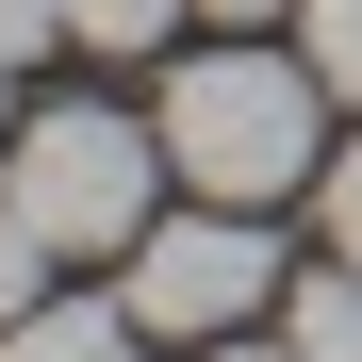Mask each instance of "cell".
I'll return each instance as SVG.
<instances>
[{
    "mask_svg": "<svg viewBox=\"0 0 362 362\" xmlns=\"http://www.w3.org/2000/svg\"><path fill=\"white\" fill-rule=\"evenodd\" d=\"M181 17H198V0H66V33H83V49H165Z\"/></svg>",
    "mask_w": 362,
    "mask_h": 362,
    "instance_id": "8",
    "label": "cell"
},
{
    "mask_svg": "<svg viewBox=\"0 0 362 362\" xmlns=\"http://www.w3.org/2000/svg\"><path fill=\"white\" fill-rule=\"evenodd\" d=\"M0 181H17V214L49 230L66 264H132L148 247V181H165V132H132V115H17V148H0Z\"/></svg>",
    "mask_w": 362,
    "mask_h": 362,
    "instance_id": "2",
    "label": "cell"
},
{
    "mask_svg": "<svg viewBox=\"0 0 362 362\" xmlns=\"http://www.w3.org/2000/svg\"><path fill=\"white\" fill-rule=\"evenodd\" d=\"M313 115H329V83H313V49H264V33H214L198 66H165V181L181 198H230V214H264V198H296L313 181Z\"/></svg>",
    "mask_w": 362,
    "mask_h": 362,
    "instance_id": "1",
    "label": "cell"
},
{
    "mask_svg": "<svg viewBox=\"0 0 362 362\" xmlns=\"http://www.w3.org/2000/svg\"><path fill=\"white\" fill-rule=\"evenodd\" d=\"M49 264H66V247H49V230L17 214V181H0V329H17L33 296H49Z\"/></svg>",
    "mask_w": 362,
    "mask_h": 362,
    "instance_id": "7",
    "label": "cell"
},
{
    "mask_svg": "<svg viewBox=\"0 0 362 362\" xmlns=\"http://www.w3.org/2000/svg\"><path fill=\"white\" fill-rule=\"evenodd\" d=\"M313 230H329V264H362V132L313 165Z\"/></svg>",
    "mask_w": 362,
    "mask_h": 362,
    "instance_id": "9",
    "label": "cell"
},
{
    "mask_svg": "<svg viewBox=\"0 0 362 362\" xmlns=\"http://www.w3.org/2000/svg\"><path fill=\"white\" fill-rule=\"evenodd\" d=\"M0 148H17V66H0Z\"/></svg>",
    "mask_w": 362,
    "mask_h": 362,
    "instance_id": "13",
    "label": "cell"
},
{
    "mask_svg": "<svg viewBox=\"0 0 362 362\" xmlns=\"http://www.w3.org/2000/svg\"><path fill=\"white\" fill-rule=\"evenodd\" d=\"M198 17H214V33H264V17H296V0H198Z\"/></svg>",
    "mask_w": 362,
    "mask_h": 362,
    "instance_id": "11",
    "label": "cell"
},
{
    "mask_svg": "<svg viewBox=\"0 0 362 362\" xmlns=\"http://www.w3.org/2000/svg\"><path fill=\"white\" fill-rule=\"evenodd\" d=\"M132 329H165V346H214V329H247V313H280V247H264V214H230V198H181V214H148V247H132Z\"/></svg>",
    "mask_w": 362,
    "mask_h": 362,
    "instance_id": "3",
    "label": "cell"
},
{
    "mask_svg": "<svg viewBox=\"0 0 362 362\" xmlns=\"http://www.w3.org/2000/svg\"><path fill=\"white\" fill-rule=\"evenodd\" d=\"M181 362H296V346H247V329H214V346H181Z\"/></svg>",
    "mask_w": 362,
    "mask_h": 362,
    "instance_id": "12",
    "label": "cell"
},
{
    "mask_svg": "<svg viewBox=\"0 0 362 362\" xmlns=\"http://www.w3.org/2000/svg\"><path fill=\"white\" fill-rule=\"evenodd\" d=\"M296 49H313V83L362 115V0H296Z\"/></svg>",
    "mask_w": 362,
    "mask_h": 362,
    "instance_id": "6",
    "label": "cell"
},
{
    "mask_svg": "<svg viewBox=\"0 0 362 362\" xmlns=\"http://www.w3.org/2000/svg\"><path fill=\"white\" fill-rule=\"evenodd\" d=\"M33 49H66V0H0V66H33Z\"/></svg>",
    "mask_w": 362,
    "mask_h": 362,
    "instance_id": "10",
    "label": "cell"
},
{
    "mask_svg": "<svg viewBox=\"0 0 362 362\" xmlns=\"http://www.w3.org/2000/svg\"><path fill=\"white\" fill-rule=\"evenodd\" d=\"M0 362H148V329H132V296H33L0 329Z\"/></svg>",
    "mask_w": 362,
    "mask_h": 362,
    "instance_id": "4",
    "label": "cell"
},
{
    "mask_svg": "<svg viewBox=\"0 0 362 362\" xmlns=\"http://www.w3.org/2000/svg\"><path fill=\"white\" fill-rule=\"evenodd\" d=\"M280 346H296V362H362V264L280 280Z\"/></svg>",
    "mask_w": 362,
    "mask_h": 362,
    "instance_id": "5",
    "label": "cell"
}]
</instances>
